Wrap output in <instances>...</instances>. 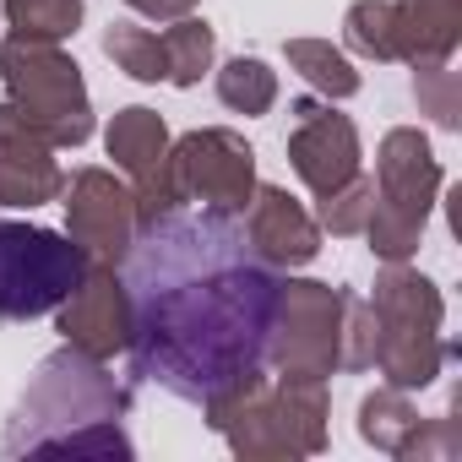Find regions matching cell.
<instances>
[{
    "instance_id": "cb8c5ba5",
    "label": "cell",
    "mask_w": 462,
    "mask_h": 462,
    "mask_svg": "<svg viewBox=\"0 0 462 462\" xmlns=\"http://www.w3.org/2000/svg\"><path fill=\"white\" fill-rule=\"evenodd\" d=\"M413 98H419V115H430L440 131H457L462 125V82H457L451 60L413 66Z\"/></svg>"
},
{
    "instance_id": "484cf974",
    "label": "cell",
    "mask_w": 462,
    "mask_h": 462,
    "mask_svg": "<svg viewBox=\"0 0 462 462\" xmlns=\"http://www.w3.org/2000/svg\"><path fill=\"white\" fill-rule=\"evenodd\" d=\"M131 12L142 17H158V23H174V17H190L196 12V0H125Z\"/></svg>"
},
{
    "instance_id": "7402d4cb",
    "label": "cell",
    "mask_w": 462,
    "mask_h": 462,
    "mask_svg": "<svg viewBox=\"0 0 462 462\" xmlns=\"http://www.w3.org/2000/svg\"><path fill=\"white\" fill-rule=\"evenodd\" d=\"M321 201V235H332V240H354V235H365V223H370V207H375V180H365V174H354V180H343L337 190H327V196H316Z\"/></svg>"
},
{
    "instance_id": "8fae6325",
    "label": "cell",
    "mask_w": 462,
    "mask_h": 462,
    "mask_svg": "<svg viewBox=\"0 0 462 462\" xmlns=\"http://www.w3.org/2000/svg\"><path fill=\"white\" fill-rule=\"evenodd\" d=\"M55 332L93 359H115L131 348V294L115 262H88L82 283L55 305Z\"/></svg>"
},
{
    "instance_id": "2e32d148",
    "label": "cell",
    "mask_w": 462,
    "mask_h": 462,
    "mask_svg": "<svg viewBox=\"0 0 462 462\" xmlns=\"http://www.w3.org/2000/svg\"><path fill=\"white\" fill-rule=\"evenodd\" d=\"M419 424H424V413L408 402L402 386H375L359 402V435H365V446H375L386 457H402L408 440L419 435Z\"/></svg>"
},
{
    "instance_id": "e0dca14e",
    "label": "cell",
    "mask_w": 462,
    "mask_h": 462,
    "mask_svg": "<svg viewBox=\"0 0 462 462\" xmlns=\"http://www.w3.org/2000/svg\"><path fill=\"white\" fill-rule=\"evenodd\" d=\"M163 60H169V88H196L207 71H212V55H217V33L207 17H174L163 33Z\"/></svg>"
},
{
    "instance_id": "30bf717a",
    "label": "cell",
    "mask_w": 462,
    "mask_h": 462,
    "mask_svg": "<svg viewBox=\"0 0 462 462\" xmlns=\"http://www.w3.org/2000/svg\"><path fill=\"white\" fill-rule=\"evenodd\" d=\"M60 207H66V235L93 256V262H125L131 240H136V196L120 174L109 169H77L60 185Z\"/></svg>"
},
{
    "instance_id": "277c9868",
    "label": "cell",
    "mask_w": 462,
    "mask_h": 462,
    "mask_svg": "<svg viewBox=\"0 0 462 462\" xmlns=\"http://www.w3.org/2000/svg\"><path fill=\"white\" fill-rule=\"evenodd\" d=\"M440 196V158L419 125H397L375 147V207L365 223V240L381 262H413L424 223Z\"/></svg>"
},
{
    "instance_id": "d6986e66",
    "label": "cell",
    "mask_w": 462,
    "mask_h": 462,
    "mask_svg": "<svg viewBox=\"0 0 462 462\" xmlns=\"http://www.w3.org/2000/svg\"><path fill=\"white\" fill-rule=\"evenodd\" d=\"M217 98H223V109L256 120V115H267L278 104V71L267 60H256V55H235L217 71Z\"/></svg>"
},
{
    "instance_id": "5b68a950",
    "label": "cell",
    "mask_w": 462,
    "mask_h": 462,
    "mask_svg": "<svg viewBox=\"0 0 462 462\" xmlns=\"http://www.w3.org/2000/svg\"><path fill=\"white\" fill-rule=\"evenodd\" d=\"M0 82H6V98L55 142V147H82L93 136V98L82 82V66L50 44V39H23L12 33L0 44Z\"/></svg>"
},
{
    "instance_id": "9a60e30c",
    "label": "cell",
    "mask_w": 462,
    "mask_h": 462,
    "mask_svg": "<svg viewBox=\"0 0 462 462\" xmlns=\"http://www.w3.org/2000/svg\"><path fill=\"white\" fill-rule=\"evenodd\" d=\"M462 44V0H392V50L402 66L451 60Z\"/></svg>"
},
{
    "instance_id": "6da1fadb",
    "label": "cell",
    "mask_w": 462,
    "mask_h": 462,
    "mask_svg": "<svg viewBox=\"0 0 462 462\" xmlns=\"http://www.w3.org/2000/svg\"><path fill=\"white\" fill-rule=\"evenodd\" d=\"M131 294V375L180 402H207L267 370V321L278 278L228 212H163L136 228L120 262Z\"/></svg>"
},
{
    "instance_id": "d4e9b609",
    "label": "cell",
    "mask_w": 462,
    "mask_h": 462,
    "mask_svg": "<svg viewBox=\"0 0 462 462\" xmlns=\"http://www.w3.org/2000/svg\"><path fill=\"white\" fill-rule=\"evenodd\" d=\"M343 370L359 375V370H375V310L370 300L348 294V321H343Z\"/></svg>"
},
{
    "instance_id": "44dd1931",
    "label": "cell",
    "mask_w": 462,
    "mask_h": 462,
    "mask_svg": "<svg viewBox=\"0 0 462 462\" xmlns=\"http://www.w3.org/2000/svg\"><path fill=\"white\" fill-rule=\"evenodd\" d=\"M82 17H88L82 0H6V23H12V33H23V39H50V44H60V39H71V33L82 28Z\"/></svg>"
},
{
    "instance_id": "5bb4252c",
    "label": "cell",
    "mask_w": 462,
    "mask_h": 462,
    "mask_svg": "<svg viewBox=\"0 0 462 462\" xmlns=\"http://www.w3.org/2000/svg\"><path fill=\"white\" fill-rule=\"evenodd\" d=\"M251 251L273 267V273H294L310 267L321 256V223L283 190V185H256L251 207L240 212Z\"/></svg>"
},
{
    "instance_id": "7c38bea8",
    "label": "cell",
    "mask_w": 462,
    "mask_h": 462,
    "mask_svg": "<svg viewBox=\"0 0 462 462\" xmlns=\"http://www.w3.org/2000/svg\"><path fill=\"white\" fill-rule=\"evenodd\" d=\"M294 115V131H289V163L294 174L305 180L310 196H327L337 190L343 180L359 174V131L348 115L332 109V98H294L289 104Z\"/></svg>"
},
{
    "instance_id": "3957f363",
    "label": "cell",
    "mask_w": 462,
    "mask_h": 462,
    "mask_svg": "<svg viewBox=\"0 0 462 462\" xmlns=\"http://www.w3.org/2000/svg\"><path fill=\"white\" fill-rule=\"evenodd\" d=\"M370 310H375V370L386 375V386L424 392L446 365V337H440L446 300H440V289L419 267L386 262L375 273Z\"/></svg>"
},
{
    "instance_id": "4fadbf2b",
    "label": "cell",
    "mask_w": 462,
    "mask_h": 462,
    "mask_svg": "<svg viewBox=\"0 0 462 462\" xmlns=\"http://www.w3.org/2000/svg\"><path fill=\"white\" fill-rule=\"evenodd\" d=\"M60 147L6 98L0 104V207H44L60 196Z\"/></svg>"
},
{
    "instance_id": "ac0fdd59",
    "label": "cell",
    "mask_w": 462,
    "mask_h": 462,
    "mask_svg": "<svg viewBox=\"0 0 462 462\" xmlns=\"http://www.w3.org/2000/svg\"><path fill=\"white\" fill-rule=\"evenodd\" d=\"M283 60H289V71H300L321 98H354V93H359L354 60H348L337 44H327V39H289V44H283Z\"/></svg>"
},
{
    "instance_id": "7a4b0ae2",
    "label": "cell",
    "mask_w": 462,
    "mask_h": 462,
    "mask_svg": "<svg viewBox=\"0 0 462 462\" xmlns=\"http://www.w3.org/2000/svg\"><path fill=\"white\" fill-rule=\"evenodd\" d=\"M131 413V381L109 370V359H93L82 348H55L28 392L17 397L6 435H0V457H131L125 435Z\"/></svg>"
},
{
    "instance_id": "ba28073f",
    "label": "cell",
    "mask_w": 462,
    "mask_h": 462,
    "mask_svg": "<svg viewBox=\"0 0 462 462\" xmlns=\"http://www.w3.org/2000/svg\"><path fill=\"white\" fill-rule=\"evenodd\" d=\"M174 180L185 190V207L201 201L207 212H228V217H240L256 196V147L240 136V131H228V125H201V131H185L174 147Z\"/></svg>"
},
{
    "instance_id": "9c48e42d",
    "label": "cell",
    "mask_w": 462,
    "mask_h": 462,
    "mask_svg": "<svg viewBox=\"0 0 462 462\" xmlns=\"http://www.w3.org/2000/svg\"><path fill=\"white\" fill-rule=\"evenodd\" d=\"M104 147H109L115 169L125 174V185H131V196H136V223H152V217L185 207V190H180L174 158H169L174 136H169V125H163L158 109L125 104V109L109 120V131H104Z\"/></svg>"
},
{
    "instance_id": "ffe728a7",
    "label": "cell",
    "mask_w": 462,
    "mask_h": 462,
    "mask_svg": "<svg viewBox=\"0 0 462 462\" xmlns=\"http://www.w3.org/2000/svg\"><path fill=\"white\" fill-rule=\"evenodd\" d=\"M104 55H109V60H115V71H125L131 82H169L163 39H158L152 28L109 23V28H104Z\"/></svg>"
},
{
    "instance_id": "52a82bcc",
    "label": "cell",
    "mask_w": 462,
    "mask_h": 462,
    "mask_svg": "<svg viewBox=\"0 0 462 462\" xmlns=\"http://www.w3.org/2000/svg\"><path fill=\"white\" fill-rule=\"evenodd\" d=\"M88 262L93 256L71 235L0 217V321H39V316H50L82 283Z\"/></svg>"
},
{
    "instance_id": "603a6c76",
    "label": "cell",
    "mask_w": 462,
    "mask_h": 462,
    "mask_svg": "<svg viewBox=\"0 0 462 462\" xmlns=\"http://www.w3.org/2000/svg\"><path fill=\"white\" fill-rule=\"evenodd\" d=\"M343 44L365 60L392 66L397 60V50H392V0H354L348 17H343Z\"/></svg>"
},
{
    "instance_id": "8992f818",
    "label": "cell",
    "mask_w": 462,
    "mask_h": 462,
    "mask_svg": "<svg viewBox=\"0 0 462 462\" xmlns=\"http://www.w3.org/2000/svg\"><path fill=\"white\" fill-rule=\"evenodd\" d=\"M348 294L343 283H316V278H278L273 321H267V348L262 359L278 375H310L332 381L343 375V321H348Z\"/></svg>"
}]
</instances>
